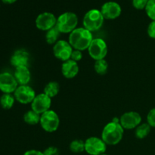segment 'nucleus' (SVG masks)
Segmentation results:
<instances>
[{"instance_id": "obj_1", "label": "nucleus", "mask_w": 155, "mask_h": 155, "mask_svg": "<svg viewBox=\"0 0 155 155\" xmlns=\"http://www.w3.org/2000/svg\"><path fill=\"white\" fill-rule=\"evenodd\" d=\"M92 40L93 38L92 32L89 31L84 27L76 28L70 33L69 43L74 49L80 51L88 49Z\"/></svg>"}, {"instance_id": "obj_2", "label": "nucleus", "mask_w": 155, "mask_h": 155, "mask_svg": "<svg viewBox=\"0 0 155 155\" xmlns=\"http://www.w3.org/2000/svg\"><path fill=\"white\" fill-rule=\"evenodd\" d=\"M124 129L120 124V122H111L106 124L101 133V139L106 143V145H117L123 139Z\"/></svg>"}, {"instance_id": "obj_3", "label": "nucleus", "mask_w": 155, "mask_h": 155, "mask_svg": "<svg viewBox=\"0 0 155 155\" xmlns=\"http://www.w3.org/2000/svg\"><path fill=\"white\" fill-rule=\"evenodd\" d=\"M78 18L73 12H65L58 18L56 26L60 33H71L77 28Z\"/></svg>"}, {"instance_id": "obj_4", "label": "nucleus", "mask_w": 155, "mask_h": 155, "mask_svg": "<svg viewBox=\"0 0 155 155\" xmlns=\"http://www.w3.org/2000/svg\"><path fill=\"white\" fill-rule=\"evenodd\" d=\"M104 18L101 11H98L97 9H92L85 15L83 24L84 28H86L89 31H96L101 27L104 23Z\"/></svg>"}, {"instance_id": "obj_5", "label": "nucleus", "mask_w": 155, "mask_h": 155, "mask_svg": "<svg viewBox=\"0 0 155 155\" xmlns=\"http://www.w3.org/2000/svg\"><path fill=\"white\" fill-rule=\"evenodd\" d=\"M39 124L45 131L48 133H53L58 129L60 119L55 111L48 110V111L41 114Z\"/></svg>"}, {"instance_id": "obj_6", "label": "nucleus", "mask_w": 155, "mask_h": 155, "mask_svg": "<svg viewBox=\"0 0 155 155\" xmlns=\"http://www.w3.org/2000/svg\"><path fill=\"white\" fill-rule=\"evenodd\" d=\"M88 51H89V55L94 60L97 61L104 59L107 53V44L102 39H100V38L93 39L92 43L90 44L88 48Z\"/></svg>"}, {"instance_id": "obj_7", "label": "nucleus", "mask_w": 155, "mask_h": 155, "mask_svg": "<svg viewBox=\"0 0 155 155\" xmlns=\"http://www.w3.org/2000/svg\"><path fill=\"white\" fill-rule=\"evenodd\" d=\"M107 149V145L98 137L88 138L85 141V151L90 155H101Z\"/></svg>"}, {"instance_id": "obj_8", "label": "nucleus", "mask_w": 155, "mask_h": 155, "mask_svg": "<svg viewBox=\"0 0 155 155\" xmlns=\"http://www.w3.org/2000/svg\"><path fill=\"white\" fill-rule=\"evenodd\" d=\"M14 93L15 99L23 104H31L36 97L35 91L27 85L19 86Z\"/></svg>"}, {"instance_id": "obj_9", "label": "nucleus", "mask_w": 155, "mask_h": 155, "mask_svg": "<svg viewBox=\"0 0 155 155\" xmlns=\"http://www.w3.org/2000/svg\"><path fill=\"white\" fill-rule=\"evenodd\" d=\"M73 51V47L69 42L65 40H58L53 47L54 55L59 60L63 61L71 59V54Z\"/></svg>"}, {"instance_id": "obj_10", "label": "nucleus", "mask_w": 155, "mask_h": 155, "mask_svg": "<svg viewBox=\"0 0 155 155\" xmlns=\"http://www.w3.org/2000/svg\"><path fill=\"white\" fill-rule=\"evenodd\" d=\"M18 83L15 76L8 72L0 74V90L5 94L15 92L17 89Z\"/></svg>"}, {"instance_id": "obj_11", "label": "nucleus", "mask_w": 155, "mask_h": 155, "mask_svg": "<svg viewBox=\"0 0 155 155\" xmlns=\"http://www.w3.org/2000/svg\"><path fill=\"white\" fill-rule=\"evenodd\" d=\"M51 105V98L45 93H41L36 95L33 102L31 103V108L39 114H42L49 110Z\"/></svg>"}, {"instance_id": "obj_12", "label": "nucleus", "mask_w": 155, "mask_h": 155, "mask_svg": "<svg viewBox=\"0 0 155 155\" xmlns=\"http://www.w3.org/2000/svg\"><path fill=\"white\" fill-rule=\"evenodd\" d=\"M142 117L138 112L130 111L124 113L120 119V124L124 130H133L140 125Z\"/></svg>"}, {"instance_id": "obj_13", "label": "nucleus", "mask_w": 155, "mask_h": 155, "mask_svg": "<svg viewBox=\"0 0 155 155\" xmlns=\"http://www.w3.org/2000/svg\"><path fill=\"white\" fill-rule=\"evenodd\" d=\"M57 18L52 13L43 12L38 15L36 19V26L39 30L48 31L56 26Z\"/></svg>"}, {"instance_id": "obj_14", "label": "nucleus", "mask_w": 155, "mask_h": 155, "mask_svg": "<svg viewBox=\"0 0 155 155\" xmlns=\"http://www.w3.org/2000/svg\"><path fill=\"white\" fill-rule=\"evenodd\" d=\"M121 7L115 2L104 3L101 9V12L105 19L113 20L118 18L121 14Z\"/></svg>"}, {"instance_id": "obj_15", "label": "nucleus", "mask_w": 155, "mask_h": 155, "mask_svg": "<svg viewBox=\"0 0 155 155\" xmlns=\"http://www.w3.org/2000/svg\"><path fill=\"white\" fill-rule=\"evenodd\" d=\"M30 60V55L25 50H17L11 58V64L15 68L19 67H27Z\"/></svg>"}, {"instance_id": "obj_16", "label": "nucleus", "mask_w": 155, "mask_h": 155, "mask_svg": "<svg viewBox=\"0 0 155 155\" xmlns=\"http://www.w3.org/2000/svg\"><path fill=\"white\" fill-rule=\"evenodd\" d=\"M79 66L77 62L69 59L64 61L61 66V72L64 77L67 79L74 78L79 73Z\"/></svg>"}, {"instance_id": "obj_17", "label": "nucleus", "mask_w": 155, "mask_h": 155, "mask_svg": "<svg viewBox=\"0 0 155 155\" xmlns=\"http://www.w3.org/2000/svg\"><path fill=\"white\" fill-rule=\"evenodd\" d=\"M15 77L20 86L27 85L30 81L31 74L27 67H19L15 68Z\"/></svg>"}, {"instance_id": "obj_18", "label": "nucleus", "mask_w": 155, "mask_h": 155, "mask_svg": "<svg viewBox=\"0 0 155 155\" xmlns=\"http://www.w3.org/2000/svg\"><path fill=\"white\" fill-rule=\"evenodd\" d=\"M59 90H60V86L58 83L55 81H51L45 85L43 93L51 98L55 97L58 94Z\"/></svg>"}, {"instance_id": "obj_19", "label": "nucleus", "mask_w": 155, "mask_h": 155, "mask_svg": "<svg viewBox=\"0 0 155 155\" xmlns=\"http://www.w3.org/2000/svg\"><path fill=\"white\" fill-rule=\"evenodd\" d=\"M41 115L35 112L34 110H28L24 115V121L30 125H36L40 122Z\"/></svg>"}, {"instance_id": "obj_20", "label": "nucleus", "mask_w": 155, "mask_h": 155, "mask_svg": "<svg viewBox=\"0 0 155 155\" xmlns=\"http://www.w3.org/2000/svg\"><path fill=\"white\" fill-rule=\"evenodd\" d=\"M15 100V96H13L12 94L4 93L0 98V104L5 110H9L13 107Z\"/></svg>"}, {"instance_id": "obj_21", "label": "nucleus", "mask_w": 155, "mask_h": 155, "mask_svg": "<svg viewBox=\"0 0 155 155\" xmlns=\"http://www.w3.org/2000/svg\"><path fill=\"white\" fill-rule=\"evenodd\" d=\"M60 33H61L56 27H54L53 28L46 31L45 40H46L47 43L50 44V45H54L58 41V39Z\"/></svg>"}, {"instance_id": "obj_22", "label": "nucleus", "mask_w": 155, "mask_h": 155, "mask_svg": "<svg viewBox=\"0 0 155 155\" xmlns=\"http://www.w3.org/2000/svg\"><path fill=\"white\" fill-rule=\"evenodd\" d=\"M151 132V127L149 124H142L141 125L138 126L136 130V136L137 139H142L146 137Z\"/></svg>"}, {"instance_id": "obj_23", "label": "nucleus", "mask_w": 155, "mask_h": 155, "mask_svg": "<svg viewBox=\"0 0 155 155\" xmlns=\"http://www.w3.org/2000/svg\"><path fill=\"white\" fill-rule=\"evenodd\" d=\"M94 69L98 74H100V75L105 74L108 69V64H107V61L104 59L95 61V64H94Z\"/></svg>"}, {"instance_id": "obj_24", "label": "nucleus", "mask_w": 155, "mask_h": 155, "mask_svg": "<svg viewBox=\"0 0 155 155\" xmlns=\"http://www.w3.org/2000/svg\"><path fill=\"white\" fill-rule=\"evenodd\" d=\"M70 150L74 153H82L85 151V142L80 139H76L70 144Z\"/></svg>"}, {"instance_id": "obj_25", "label": "nucleus", "mask_w": 155, "mask_h": 155, "mask_svg": "<svg viewBox=\"0 0 155 155\" xmlns=\"http://www.w3.org/2000/svg\"><path fill=\"white\" fill-rule=\"evenodd\" d=\"M147 15L152 21H155V0H149L145 7Z\"/></svg>"}, {"instance_id": "obj_26", "label": "nucleus", "mask_w": 155, "mask_h": 155, "mask_svg": "<svg viewBox=\"0 0 155 155\" xmlns=\"http://www.w3.org/2000/svg\"><path fill=\"white\" fill-rule=\"evenodd\" d=\"M147 121L150 127L155 128V107L148 112V116H147Z\"/></svg>"}, {"instance_id": "obj_27", "label": "nucleus", "mask_w": 155, "mask_h": 155, "mask_svg": "<svg viewBox=\"0 0 155 155\" xmlns=\"http://www.w3.org/2000/svg\"><path fill=\"white\" fill-rule=\"evenodd\" d=\"M149 0H133V5L136 9L142 10L145 8Z\"/></svg>"}, {"instance_id": "obj_28", "label": "nucleus", "mask_w": 155, "mask_h": 155, "mask_svg": "<svg viewBox=\"0 0 155 155\" xmlns=\"http://www.w3.org/2000/svg\"><path fill=\"white\" fill-rule=\"evenodd\" d=\"M82 58H83V54H82L81 51L77 49L73 50L72 54H71V60L74 61L76 62H78L80 60H82Z\"/></svg>"}, {"instance_id": "obj_29", "label": "nucleus", "mask_w": 155, "mask_h": 155, "mask_svg": "<svg viewBox=\"0 0 155 155\" xmlns=\"http://www.w3.org/2000/svg\"><path fill=\"white\" fill-rule=\"evenodd\" d=\"M44 155H59L60 154V151H59L58 148H57L56 147L51 146L48 147V148L45 150L43 151Z\"/></svg>"}, {"instance_id": "obj_30", "label": "nucleus", "mask_w": 155, "mask_h": 155, "mask_svg": "<svg viewBox=\"0 0 155 155\" xmlns=\"http://www.w3.org/2000/svg\"><path fill=\"white\" fill-rule=\"evenodd\" d=\"M148 35L149 37L155 39V21L150 23L148 27Z\"/></svg>"}, {"instance_id": "obj_31", "label": "nucleus", "mask_w": 155, "mask_h": 155, "mask_svg": "<svg viewBox=\"0 0 155 155\" xmlns=\"http://www.w3.org/2000/svg\"><path fill=\"white\" fill-rule=\"evenodd\" d=\"M24 155H44L43 152L38 150H29V151H26Z\"/></svg>"}, {"instance_id": "obj_32", "label": "nucleus", "mask_w": 155, "mask_h": 155, "mask_svg": "<svg viewBox=\"0 0 155 155\" xmlns=\"http://www.w3.org/2000/svg\"><path fill=\"white\" fill-rule=\"evenodd\" d=\"M2 1L5 4H12V3L15 2L17 0H2Z\"/></svg>"}, {"instance_id": "obj_33", "label": "nucleus", "mask_w": 155, "mask_h": 155, "mask_svg": "<svg viewBox=\"0 0 155 155\" xmlns=\"http://www.w3.org/2000/svg\"><path fill=\"white\" fill-rule=\"evenodd\" d=\"M101 155H107V154H101Z\"/></svg>"}]
</instances>
